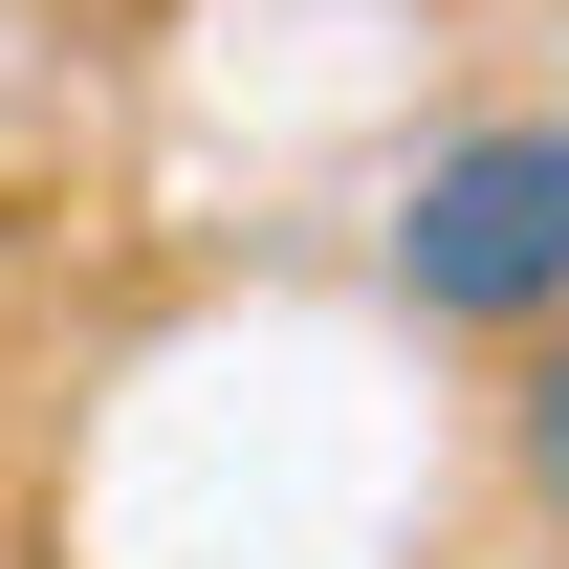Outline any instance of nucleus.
<instances>
[{
    "label": "nucleus",
    "instance_id": "nucleus-1",
    "mask_svg": "<svg viewBox=\"0 0 569 569\" xmlns=\"http://www.w3.org/2000/svg\"><path fill=\"white\" fill-rule=\"evenodd\" d=\"M395 307L482 329V351H526L569 307V110H482L395 176Z\"/></svg>",
    "mask_w": 569,
    "mask_h": 569
},
{
    "label": "nucleus",
    "instance_id": "nucleus-2",
    "mask_svg": "<svg viewBox=\"0 0 569 569\" xmlns=\"http://www.w3.org/2000/svg\"><path fill=\"white\" fill-rule=\"evenodd\" d=\"M503 482H526V503L569 526V307L526 329V372H503Z\"/></svg>",
    "mask_w": 569,
    "mask_h": 569
}]
</instances>
